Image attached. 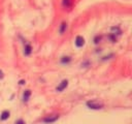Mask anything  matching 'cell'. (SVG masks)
<instances>
[{
	"label": "cell",
	"instance_id": "obj_9",
	"mask_svg": "<svg viewBox=\"0 0 132 124\" xmlns=\"http://www.w3.org/2000/svg\"><path fill=\"white\" fill-rule=\"evenodd\" d=\"M25 55H29L30 53H31V47L29 46V45H27L26 46V48H25Z\"/></svg>",
	"mask_w": 132,
	"mask_h": 124
},
{
	"label": "cell",
	"instance_id": "obj_5",
	"mask_svg": "<svg viewBox=\"0 0 132 124\" xmlns=\"http://www.w3.org/2000/svg\"><path fill=\"white\" fill-rule=\"evenodd\" d=\"M30 95H31L30 90H26V91L24 92V94H23V100L25 102H27L29 100V98H30Z\"/></svg>",
	"mask_w": 132,
	"mask_h": 124
},
{
	"label": "cell",
	"instance_id": "obj_8",
	"mask_svg": "<svg viewBox=\"0 0 132 124\" xmlns=\"http://www.w3.org/2000/svg\"><path fill=\"white\" fill-rule=\"evenodd\" d=\"M66 28H67V25H66L65 23H62L61 27H60V29H59V32H60L61 34H63V33H64V31L66 30Z\"/></svg>",
	"mask_w": 132,
	"mask_h": 124
},
{
	"label": "cell",
	"instance_id": "obj_1",
	"mask_svg": "<svg viewBox=\"0 0 132 124\" xmlns=\"http://www.w3.org/2000/svg\"><path fill=\"white\" fill-rule=\"evenodd\" d=\"M87 107L92 110H100L103 108V103L98 100H89L87 101Z\"/></svg>",
	"mask_w": 132,
	"mask_h": 124
},
{
	"label": "cell",
	"instance_id": "obj_10",
	"mask_svg": "<svg viewBox=\"0 0 132 124\" xmlns=\"http://www.w3.org/2000/svg\"><path fill=\"white\" fill-rule=\"evenodd\" d=\"M16 124H25V122H24L22 119H20V120H18V121L16 122Z\"/></svg>",
	"mask_w": 132,
	"mask_h": 124
},
{
	"label": "cell",
	"instance_id": "obj_7",
	"mask_svg": "<svg viewBox=\"0 0 132 124\" xmlns=\"http://www.w3.org/2000/svg\"><path fill=\"white\" fill-rule=\"evenodd\" d=\"M63 5L66 6V7H69V6H71V4L73 3V0H63Z\"/></svg>",
	"mask_w": 132,
	"mask_h": 124
},
{
	"label": "cell",
	"instance_id": "obj_3",
	"mask_svg": "<svg viewBox=\"0 0 132 124\" xmlns=\"http://www.w3.org/2000/svg\"><path fill=\"white\" fill-rule=\"evenodd\" d=\"M59 118L58 115H54V116H49L47 118H45L43 119V122H46V123H52V122H55L56 120H57Z\"/></svg>",
	"mask_w": 132,
	"mask_h": 124
},
{
	"label": "cell",
	"instance_id": "obj_2",
	"mask_svg": "<svg viewBox=\"0 0 132 124\" xmlns=\"http://www.w3.org/2000/svg\"><path fill=\"white\" fill-rule=\"evenodd\" d=\"M85 45V39L83 36H78L77 38H75V46L79 47V48H81Z\"/></svg>",
	"mask_w": 132,
	"mask_h": 124
},
{
	"label": "cell",
	"instance_id": "obj_4",
	"mask_svg": "<svg viewBox=\"0 0 132 124\" xmlns=\"http://www.w3.org/2000/svg\"><path fill=\"white\" fill-rule=\"evenodd\" d=\"M67 85H68V81L67 80H64V81H62L61 82V84L57 87V91H59V92H61V91H63L66 87H67Z\"/></svg>",
	"mask_w": 132,
	"mask_h": 124
},
{
	"label": "cell",
	"instance_id": "obj_6",
	"mask_svg": "<svg viewBox=\"0 0 132 124\" xmlns=\"http://www.w3.org/2000/svg\"><path fill=\"white\" fill-rule=\"evenodd\" d=\"M8 117H9V112L8 111H3L1 116H0V119H1V120H6V119H8Z\"/></svg>",
	"mask_w": 132,
	"mask_h": 124
},
{
	"label": "cell",
	"instance_id": "obj_11",
	"mask_svg": "<svg viewBox=\"0 0 132 124\" xmlns=\"http://www.w3.org/2000/svg\"><path fill=\"white\" fill-rule=\"evenodd\" d=\"M2 78H3V72L0 70V79H2Z\"/></svg>",
	"mask_w": 132,
	"mask_h": 124
}]
</instances>
